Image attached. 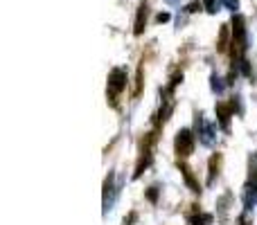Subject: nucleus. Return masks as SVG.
<instances>
[{
	"label": "nucleus",
	"mask_w": 257,
	"mask_h": 225,
	"mask_svg": "<svg viewBox=\"0 0 257 225\" xmlns=\"http://www.w3.org/2000/svg\"><path fill=\"white\" fill-rule=\"evenodd\" d=\"M210 81H212V90H214V93H217V95H221V93H223V88H226V84H223V79H221V77L212 75V77H210Z\"/></svg>",
	"instance_id": "nucleus-11"
},
{
	"label": "nucleus",
	"mask_w": 257,
	"mask_h": 225,
	"mask_svg": "<svg viewBox=\"0 0 257 225\" xmlns=\"http://www.w3.org/2000/svg\"><path fill=\"white\" fill-rule=\"evenodd\" d=\"M147 198H149L151 203H156V200H158V187H151V189L147 191Z\"/></svg>",
	"instance_id": "nucleus-13"
},
{
	"label": "nucleus",
	"mask_w": 257,
	"mask_h": 225,
	"mask_svg": "<svg viewBox=\"0 0 257 225\" xmlns=\"http://www.w3.org/2000/svg\"><path fill=\"white\" fill-rule=\"evenodd\" d=\"M250 185L257 187V164H250Z\"/></svg>",
	"instance_id": "nucleus-14"
},
{
	"label": "nucleus",
	"mask_w": 257,
	"mask_h": 225,
	"mask_svg": "<svg viewBox=\"0 0 257 225\" xmlns=\"http://www.w3.org/2000/svg\"><path fill=\"white\" fill-rule=\"evenodd\" d=\"M205 9H208L210 14L217 12V0H205Z\"/></svg>",
	"instance_id": "nucleus-15"
},
{
	"label": "nucleus",
	"mask_w": 257,
	"mask_h": 225,
	"mask_svg": "<svg viewBox=\"0 0 257 225\" xmlns=\"http://www.w3.org/2000/svg\"><path fill=\"white\" fill-rule=\"evenodd\" d=\"M145 23H147V5H140V9H138L136 30H133V34H136V36H140L142 32H145Z\"/></svg>",
	"instance_id": "nucleus-6"
},
{
	"label": "nucleus",
	"mask_w": 257,
	"mask_h": 225,
	"mask_svg": "<svg viewBox=\"0 0 257 225\" xmlns=\"http://www.w3.org/2000/svg\"><path fill=\"white\" fill-rule=\"evenodd\" d=\"M217 169H219V158L214 155V158H210V173H208V185H212L214 182V176H217Z\"/></svg>",
	"instance_id": "nucleus-10"
},
{
	"label": "nucleus",
	"mask_w": 257,
	"mask_h": 225,
	"mask_svg": "<svg viewBox=\"0 0 257 225\" xmlns=\"http://www.w3.org/2000/svg\"><path fill=\"white\" fill-rule=\"evenodd\" d=\"M210 223H212L210 214H194V216H190V225H210Z\"/></svg>",
	"instance_id": "nucleus-9"
},
{
	"label": "nucleus",
	"mask_w": 257,
	"mask_h": 225,
	"mask_svg": "<svg viewBox=\"0 0 257 225\" xmlns=\"http://www.w3.org/2000/svg\"><path fill=\"white\" fill-rule=\"evenodd\" d=\"M181 173H183V178H185V182H187V187H190L194 194H199L201 191V187H199V182L194 180V176H192V171H190V167H185V164H181Z\"/></svg>",
	"instance_id": "nucleus-7"
},
{
	"label": "nucleus",
	"mask_w": 257,
	"mask_h": 225,
	"mask_svg": "<svg viewBox=\"0 0 257 225\" xmlns=\"http://www.w3.org/2000/svg\"><path fill=\"white\" fill-rule=\"evenodd\" d=\"M232 45H237V54L246 50V21L239 14H235L232 18Z\"/></svg>",
	"instance_id": "nucleus-2"
},
{
	"label": "nucleus",
	"mask_w": 257,
	"mask_h": 225,
	"mask_svg": "<svg viewBox=\"0 0 257 225\" xmlns=\"http://www.w3.org/2000/svg\"><path fill=\"white\" fill-rule=\"evenodd\" d=\"M230 115H232V106L217 104V117H219V122H221V126H228V122H230Z\"/></svg>",
	"instance_id": "nucleus-8"
},
{
	"label": "nucleus",
	"mask_w": 257,
	"mask_h": 225,
	"mask_svg": "<svg viewBox=\"0 0 257 225\" xmlns=\"http://www.w3.org/2000/svg\"><path fill=\"white\" fill-rule=\"evenodd\" d=\"M136 212H131V214H128V218H126V221H124V225H133V223H136Z\"/></svg>",
	"instance_id": "nucleus-17"
},
{
	"label": "nucleus",
	"mask_w": 257,
	"mask_h": 225,
	"mask_svg": "<svg viewBox=\"0 0 257 225\" xmlns=\"http://www.w3.org/2000/svg\"><path fill=\"white\" fill-rule=\"evenodd\" d=\"M126 88V72L122 68H113L108 75V97L115 102V97Z\"/></svg>",
	"instance_id": "nucleus-1"
},
{
	"label": "nucleus",
	"mask_w": 257,
	"mask_h": 225,
	"mask_svg": "<svg viewBox=\"0 0 257 225\" xmlns=\"http://www.w3.org/2000/svg\"><path fill=\"white\" fill-rule=\"evenodd\" d=\"M176 153L183 155V158H187V155H192V151H194V133L190 131V128H183V131L176 133Z\"/></svg>",
	"instance_id": "nucleus-3"
},
{
	"label": "nucleus",
	"mask_w": 257,
	"mask_h": 225,
	"mask_svg": "<svg viewBox=\"0 0 257 225\" xmlns=\"http://www.w3.org/2000/svg\"><path fill=\"white\" fill-rule=\"evenodd\" d=\"M255 205H257V187H253L248 182V185L244 187V209L246 212H250Z\"/></svg>",
	"instance_id": "nucleus-5"
},
{
	"label": "nucleus",
	"mask_w": 257,
	"mask_h": 225,
	"mask_svg": "<svg viewBox=\"0 0 257 225\" xmlns=\"http://www.w3.org/2000/svg\"><path fill=\"white\" fill-rule=\"evenodd\" d=\"M196 133H199L201 144H205V146H212L217 142V131H214V126L210 122H205L203 115L196 117Z\"/></svg>",
	"instance_id": "nucleus-4"
},
{
	"label": "nucleus",
	"mask_w": 257,
	"mask_h": 225,
	"mask_svg": "<svg viewBox=\"0 0 257 225\" xmlns=\"http://www.w3.org/2000/svg\"><path fill=\"white\" fill-rule=\"evenodd\" d=\"M156 21H158V23H167V21H169V14H167V12L158 14V16H156Z\"/></svg>",
	"instance_id": "nucleus-16"
},
{
	"label": "nucleus",
	"mask_w": 257,
	"mask_h": 225,
	"mask_svg": "<svg viewBox=\"0 0 257 225\" xmlns=\"http://www.w3.org/2000/svg\"><path fill=\"white\" fill-rule=\"evenodd\" d=\"M221 5L226 9H230V12H237V9H239V0H221Z\"/></svg>",
	"instance_id": "nucleus-12"
}]
</instances>
